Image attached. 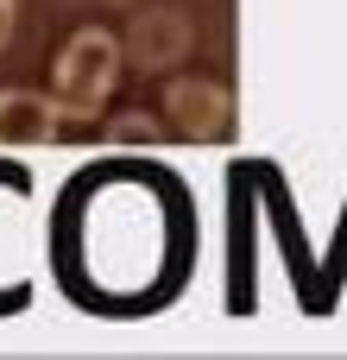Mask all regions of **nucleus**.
<instances>
[{
	"mask_svg": "<svg viewBox=\"0 0 347 360\" xmlns=\"http://www.w3.org/2000/svg\"><path fill=\"white\" fill-rule=\"evenodd\" d=\"M114 82H120V38L101 25H82L57 57V95H51L57 120H95Z\"/></svg>",
	"mask_w": 347,
	"mask_h": 360,
	"instance_id": "f257e3e1",
	"label": "nucleus"
},
{
	"mask_svg": "<svg viewBox=\"0 0 347 360\" xmlns=\"http://www.w3.org/2000/svg\"><path fill=\"white\" fill-rule=\"evenodd\" d=\"M51 133H57V108H51L44 95H32V89H0V146L38 152V146H51Z\"/></svg>",
	"mask_w": 347,
	"mask_h": 360,
	"instance_id": "f03ea898",
	"label": "nucleus"
},
{
	"mask_svg": "<svg viewBox=\"0 0 347 360\" xmlns=\"http://www.w3.org/2000/svg\"><path fill=\"white\" fill-rule=\"evenodd\" d=\"M13 19H19V6H13V0H0V51L13 44Z\"/></svg>",
	"mask_w": 347,
	"mask_h": 360,
	"instance_id": "7ed1b4c3",
	"label": "nucleus"
}]
</instances>
